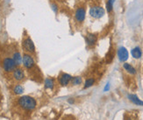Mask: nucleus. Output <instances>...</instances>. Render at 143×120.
<instances>
[{
  "mask_svg": "<svg viewBox=\"0 0 143 120\" xmlns=\"http://www.w3.org/2000/svg\"><path fill=\"white\" fill-rule=\"evenodd\" d=\"M19 105L26 110H33L37 106V102L30 96H23L19 99Z\"/></svg>",
  "mask_w": 143,
  "mask_h": 120,
  "instance_id": "obj_1",
  "label": "nucleus"
},
{
  "mask_svg": "<svg viewBox=\"0 0 143 120\" xmlns=\"http://www.w3.org/2000/svg\"><path fill=\"white\" fill-rule=\"evenodd\" d=\"M3 68L7 73H10V72H13L17 68V65L13 58L7 57L3 61Z\"/></svg>",
  "mask_w": 143,
  "mask_h": 120,
  "instance_id": "obj_2",
  "label": "nucleus"
},
{
  "mask_svg": "<svg viewBox=\"0 0 143 120\" xmlns=\"http://www.w3.org/2000/svg\"><path fill=\"white\" fill-rule=\"evenodd\" d=\"M22 63L24 67L27 69H32L33 67L35 66V61L34 59L33 58V56L29 54H25L23 55V61Z\"/></svg>",
  "mask_w": 143,
  "mask_h": 120,
  "instance_id": "obj_3",
  "label": "nucleus"
},
{
  "mask_svg": "<svg viewBox=\"0 0 143 120\" xmlns=\"http://www.w3.org/2000/svg\"><path fill=\"white\" fill-rule=\"evenodd\" d=\"M22 47L25 51L28 52V53H34L35 52V46H34V43L30 37H27L26 38L25 40H23V43H22Z\"/></svg>",
  "mask_w": 143,
  "mask_h": 120,
  "instance_id": "obj_4",
  "label": "nucleus"
},
{
  "mask_svg": "<svg viewBox=\"0 0 143 120\" xmlns=\"http://www.w3.org/2000/svg\"><path fill=\"white\" fill-rule=\"evenodd\" d=\"M90 15L94 18H100L105 15V9L101 6H93L90 10Z\"/></svg>",
  "mask_w": 143,
  "mask_h": 120,
  "instance_id": "obj_5",
  "label": "nucleus"
},
{
  "mask_svg": "<svg viewBox=\"0 0 143 120\" xmlns=\"http://www.w3.org/2000/svg\"><path fill=\"white\" fill-rule=\"evenodd\" d=\"M72 78H73V76H71L69 74L62 73L59 77H58V81H59L60 85H62V87H66L71 83Z\"/></svg>",
  "mask_w": 143,
  "mask_h": 120,
  "instance_id": "obj_6",
  "label": "nucleus"
},
{
  "mask_svg": "<svg viewBox=\"0 0 143 120\" xmlns=\"http://www.w3.org/2000/svg\"><path fill=\"white\" fill-rule=\"evenodd\" d=\"M85 15H86V11L85 9L81 7V8H78L75 12V18H76V20L77 22L82 23L84 22V20H85Z\"/></svg>",
  "mask_w": 143,
  "mask_h": 120,
  "instance_id": "obj_7",
  "label": "nucleus"
},
{
  "mask_svg": "<svg viewBox=\"0 0 143 120\" xmlns=\"http://www.w3.org/2000/svg\"><path fill=\"white\" fill-rule=\"evenodd\" d=\"M128 51L127 50V48L124 47H120V48L118 49V60L120 61L124 62L128 59Z\"/></svg>",
  "mask_w": 143,
  "mask_h": 120,
  "instance_id": "obj_8",
  "label": "nucleus"
},
{
  "mask_svg": "<svg viewBox=\"0 0 143 120\" xmlns=\"http://www.w3.org/2000/svg\"><path fill=\"white\" fill-rule=\"evenodd\" d=\"M13 78L18 81H23L26 77L25 72H24L23 69L20 68H17L15 70L13 71Z\"/></svg>",
  "mask_w": 143,
  "mask_h": 120,
  "instance_id": "obj_9",
  "label": "nucleus"
},
{
  "mask_svg": "<svg viewBox=\"0 0 143 120\" xmlns=\"http://www.w3.org/2000/svg\"><path fill=\"white\" fill-rule=\"evenodd\" d=\"M97 40H98V37H97V35L94 34V33H89L85 38L86 43L89 47H93V46L96 44Z\"/></svg>",
  "mask_w": 143,
  "mask_h": 120,
  "instance_id": "obj_10",
  "label": "nucleus"
},
{
  "mask_svg": "<svg viewBox=\"0 0 143 120\" xmlns=\"http://www.w3.org/2000/svg\"><path fill=\"white\" fill-rule=\"evenodd\" d=\"M128 99H129L133 104L139 105V106H143V101L140 100L136 95L134 94H129L128 95Z\"/></svg>",
  "mask_w": 143,
  "mask_h": 120,
  "instance_id": "obj_11",
  "label": "nucleus"
},
{
  "mask_svg": "<svg viewBox=\"0 0 143 120\" xmlns=\"http://www.w3.org/2000/svg\"><path fill=\"white\" fill-rule=\"evenodd\" d=\"M13 59L14 62L16 63V65L19 66V65H21V63H22L23 56H21V54H20V53H19V52H15L13 54Z\"/></svg>",
  "mask_w": 143,
  "mask_h": 120,
  "instance_id": "obj_12",
  "label": "nucleus"
},
{
  "mask_svg": "<svg viewBox=\"0 0 143 120\" xmlns=\"http://www.w3.org/2000/svg\"><path fill=\"white\" fill-rule=\"evenodd\" d=\"M123 68H124L125 70L127 71L128 74H130V75H135V74H136L135 68L129 63H127V62L124 63L123 64Z\"/></svg>",
  "mask_w": 143,
  "mask_h": 120,
  "instance_id": "obj_13",
  "label": "nucleus"
},
{
  "mask_svg": "<svg viewBox=\"0 0 143 120\" xmlns=\"http://www.w3.org/2000/svg\"><path fill=\"white\" fill-rule=\"evenodd\" d=\"M131 54H132V56L134 57V59H140V57H141V50L139 47H134V48L132 49V51H131Z\"/></svg>",
  "mask_w": 143,
  "mask_h": 120,
  "instance_id": "obj_14",
  "label": "nucleus"
},
{
  "mask_svg": "<svg viewBox=\"0 0 143 120\" xmlns=\"http://www.w3.org/2000/svg\"><path fill=\"white\" fill-rule=\"evenodd\" d=\"M44 85H45V89H47V90H53L55 87V81L51 78H47L45 79Z\"/></svg>",
  "mask_w": 143,
  "mask_h": 120,
  "instance_id": "obj_15",
  "label": "nucleus"
},
{
  "mask_svg": "<svg viewBox=\"0 0 143 120\" xmlns=\"http://www.w3.org/2000/svg\"><path fill=\"white\" fill-rule=\"evenodd\" d=\"M83 77L82 76H73L71 80V84L73 86H79L83 83Z\"/></svg>",
  "mask_w": 143,
  "mask_h": 120,
  "instance_id": "obj_16",
  "label": "nucleus"
},
{
  "mask_svg": "<svg viewBox=\"0 0 143 120\" xmlns=\"http://www.w3.org/2000/svg\"><path fill=\"white\" fill-rule=\"evenodd\" d=\"M96 81L95 79L93 77H91V78H88L84 81V89H88V88H91L95 84Z\"/></svg>",
  "mask_w": 143,
  "mask_h": 120,
  "instance_id": "obj_17",
  "label": "nucleus"
},
{
  "mask_svg": "<svg viewBox=\"0 0 143 120\" xmlns=\"http://www.w3.org/2000/svg\"><path fill=\"white\" fill-rule=\"evenodd\" d=\"M13 92L15 93L16 95H21L24 92L23 86H21V85H19V84L16 85L15 87H14V89H13Z\"/></svg>",
  "mask_w": 143,
  "mask_h": 120,
  "instance_id": "obj_18",
  "label": "nucleus"
},
{
  "mask_svg": "<svg viewBox=\"0 0 143 120\" xmlns=\"http://www.w3.org/2000/svg\"><path fill=\"white\" fill-rule=\"evenodd\" d=\"M113 4H114V0H108L107 1V3H106V10H107L108 12H111L112 11Z\"/></svg>",
  "mask_w": 143,
  "mask_h": 120,
  "instance_id": "obj_19",
  "label": "nucleus"
},
{
  "mask_svg": "<svg viewBox=\"0 0 143 120\" xmlns=\"http://www.w3.org/2000/svg\"><path fill=\"white\" fill-rule=\"evenodd\" d=\"M68 103L70 104H73L75 103V99H73V98H69V99H68Z\"/></svg>",
  "mask_w": 143,
  "mask_h": 120,
  "instance_id": "obj_20",
  "label": "nucleus"
},
{
  "mask_svg": "<svg viewBox=\"0 0 143 120\" xmlns=\"http://www.w3.org/2000/svg\"><path fill=\"white\" fill-rule=\"evenodd\" d=\"M52 7H53V10H54V11H55V12H57V10H58V9H57V6L55 5V4H52Z\"/></svg>",
  "mask_w": 143,
  "mask_h": 120,
  "instance_id": "obj_21",
  "label": "nucleus"
},
{
  "mask_svg": "<svg viewBox=\"0 0 143 120\" xmlns=\"http://www.w3.org/2000/svg\"><path fill=\"white\" fill-rule=\"evenodd\" d=\"M109 89H110V84H109V83H107V84H106V86H105V91L109 90Z\"/></svg>",
  "mask_w": 143,
  "mask_h": 120,
  "instance_id": "obj_22",
  "label": "nucleus"
}]
</instances>
